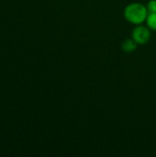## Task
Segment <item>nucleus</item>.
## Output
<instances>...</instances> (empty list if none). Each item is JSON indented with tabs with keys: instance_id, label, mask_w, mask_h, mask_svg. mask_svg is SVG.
<instances>
[{
	"instance_id": "f257e3e1",
	"label": "nucleus",
	"mask_w": 156,
	"mask_h": 157,
	"mask_svg": "<svg viewBox=\"0 0 156 157\" xmlns=\"http://www.w3.org/2000/svg\"><path fill=\"white\" fill-rule=\"evenodd\" d=\"M148 16L147 6L141 3H132L124 9V17L134 25H140L146 20Z\"/></svg>"
},
{
	"instance_id": "f03ea898",
	"label": "nucleus",
	"mask_w": 156,
	"mask_h": 157,
	"mask_svg": "<svg viewBox=\"0 0 156 157\" xmlns=\"http://www.w3.org/2000/svg\"><path fill=\"white\" fill-rule=\"evenodd\" d=\"M132 39L138 43V44H145L149 41L151 38V32L148 27L139 25L134 28L131 33Z\"/></svg>"
},
{
	"instance_id": "7ed1b4c3",
	"label": "nucleus",
	"mask_w": 156,
	"mask_h": 157,
	"mask_svg": "<svg viewBox=\"0 0 156 157\" xmlns=\"http://www.w3.org/2000/svg\"><path fill=\"white\" fill-rule=\"evenodd\" d=\"M137 45H138V43L131 38V39H127V40H125L122 42L121 48H122V50H123L124 52L131 53V52H134V51L137 49Z\"/></svg>"
},
{
	"instance_id": "20e7f679",
	"label": "nucleus",
	"mask_w": 156,
	"mask_h": 157,
	"mask_svg": "<svg viewBox=\"0 0 156 157\" xmlns=\"http://www.w3.org/2000/svg\"><path fill=\"white\" fill-rule=\"evenodd\" d=\"M147 27L153 30H156V13H150L146 18Z\"/></svg>"
},
{
	"instance_id": "39448f33",
	"label": "nucleus",
	"mask_w": 156,
	"mask_h": 157,
	"mask_svg": "<svg viewBox=\"0 0 156 157\" xmlns=\"http://www.w3.org/2000/svg\"><path fill=\"white\" fill-rule=\"evenodd\" d=\"M147 9L150 13H156V0L149 1L147 5Z\"/></svg>"
}]
</instances>
